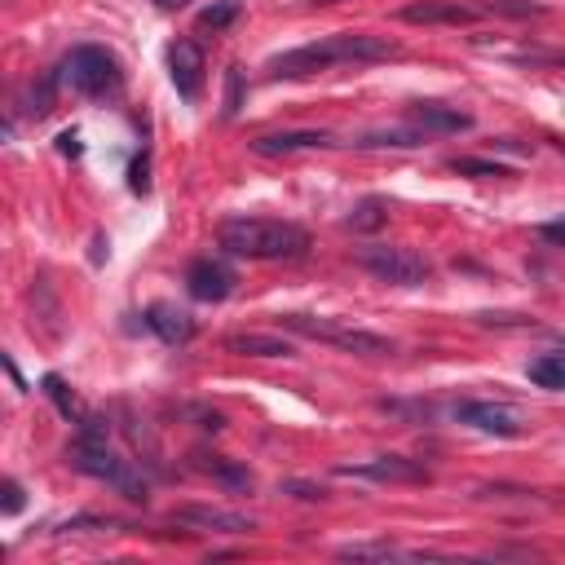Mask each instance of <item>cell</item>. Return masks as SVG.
<instances>
[{
    "label": "cell",
    "mask_w": 565,
    "mask_h": 565,
    "mask_svg": "<svg viewBox=\"0 0 565 565\" xmlns=\"http://www.w3.org/2000/svg\"><path fill=\"white\" fill-rule=\"evenodd\" d=\"M397 53H402L397 40L366 35V31H340V35H327V40L274 53L265 62V75L269 79H305V75H318L327 66H366V62H388Z\"/></svg>",
    "instance_id": "obj_1"
},
{
    "label": "cell",
    "mask_w": 565,
    "mask_h": 565,
    "mask_svg": "<svg viewBox=\"0 0 565 565\" xmlns=\"http://www.w3.org/2000/svg\"><path fill=\"white\" fill-rule=\"evenodd\" d=\"M216 243L230 256H247V260H296L309 252L305 225L278 216H225L216 225Z\"/></svg>",
    "instance_id": "obj_2"
},
{
    "label": "cell",
    "mask_w": 565,
    "mask_h": 565,
    "mask_svg": "<svg viewBox=\"0 0 565 565\" xmlns=\"http://www.w3.org/2000/svg\"><path fill=\"white\" fill-rule=\"evenodd\" d=\"M66 463H71L75 472H84V477H97V481L115 486L128 503H146V499H150V481L137 472L132 459L115 455V450L106 446V437H79V433H75V441L66 446Z\"/></svg>",
    "instance_id": "obj_3"
},
{
    "label": "cell",
    "mask_w": 565,
    "mask_h": 565,
    "mask_svg": "<svg viewBox=\"0 0 565 565\" xmlns=\"http://www.w3.org/2000/svg\"><path fill=\"white\" fill-rule=\"evenodd\" d=\"M57 84H66L71 93L97 102V97H115L119 93L124 71H119V62H115L110 49H102V44H75L62 57V66H57Z\"/></svg>",
    "instance_id": "obj_4"
},
{
    "label": "cell",
    "mask_w": 565,
    "mask_h": 565,
    "mask_svg": "<svg viewBox=\"0 0 565 565\" xmlns=\"http://www.w3.org/2000/svg\"><path fill=\"white\" fill-rule=\"evenodd\" d=\"M278 327L296 331V335H309V340H322V344H335V349H349L358 358H388L393 353V340L388 335H375L366 327H353V322H340V318H313V313H282Z\"/></svg>",
    "instance_id": "obj_5"
},
{
    "label": "cell",
    "mask_w": 565,
    "mask_h": 565,
    "mask_svg": "<svg viewBox=\"0 0 565 565\" xmlns=\"http://www.w3.org/2000/svg\"><path fill=\"white\" fill-rule=\"evenodd\" d=\"M358 265L366 274H375L380 282H393V287H424L433 278V265L415 247H397V243H366V247H358Z\"/></svg>",
    "instance_id": "obj_6"
},
{
    "label": "cell",
    "mask_w": 565,
    "mask_h": 565,
    "mask_svg": "<svg viewBox=\"0 0 565 565\" xmlns=\"http://www.w3.org/2000/svg\"><path fill=\"white\" fill-rule=\"evenodd\" d=\"M234 282H238V274L221 256H199V260L185 265V291L203 305H221L234 291Z\"/></svg>",
    "instance_id": "obj_7"
},
{
    "label": "cell",
    "mask_w": 565,
    "mask_h": 565,
    "mask_svg": "<svg viewBox=\"0 0 565 565\" xmlns=\"http://www.w3.org/2000/svg\"><path fill=\"white\" fill-rule=\"evenodd\" d=\"M455 419L468 424V428H477V433H486V437H521V433H525V419H521L512 406H503V402H481V397L459 402V406H455Z\"/></svg>",
    "instance_id": "obj_8"
},
{
    "label": "cell",
    "mask_w": 565,
    "mask_h": 565,
    "mask_svg": "<svg viewBox=\"0 0 565 565\" xmlns=\"http://www.w3.org/2000/svg\"><path fill=\"white\" fill-rule=\"evenodd\" d=\"M340 472L366 477V481H388V486H424L428 481V468L419 459H406V455H375L366 463H344Z\"/></svg>",
    "instance_id": "obj_9"
},
{
    "label": "cell",
    "mask_w": 565,
    "mask_h": 565,
    "mask_svg": "<svg viewBox=\"0 0 565 565\" xmlns=\"http://www.w3.org/2000/svg\"><path fill=\"white\" fill-rule=\"evenodd\" d=\"M203 71H207V62H203V49L194 40H172L168 44V79H172L177 97L194 102L203 93Z\"/></svg>",
    "instance_id": "obj_10"
},
{
    "label": "cell",
    "mask_w": 565,
    "mask_h": 565,
    "mask_svg": "<svg viewBox=\"0 0 565 565\" xmlns=\"http://www.w3.org/2000/svg\"><path fill=\"white\" fill-rule=\"evenodd\" d=\"M402 22L411 26H463L481 18V4H459V0H415L397 9Z\"/></svg>",
    "instance_id": "obj_11"
},
{
    "label": "cell",
    "mask_w": 565,
    "mask_h": 565,
    "mask_svg": "<svg viewBox=\"0 0 565 565\" xmlns=\"http://www.w3.org/2000/svg\"><path fill=\"white\" fill-rule=\"evenodd\" d=\"M172 521L194 525V530H216V534H247V530H256L252 516L230 512V508H212V503H181V508H172Z\"/></svg>",
    "instance_id": "obj_12"
},
{
    "label": "cell",
    "mask_w": 565,
    "mask_h": 565,
    "mask_svg": "<svg viewBox=\"0 0 565 565\" xmlns=\"http://www.w3.org/2000/svg\"><path fill=\"white\" fill-rule=\"evenodd\" d=\"M406 119H411L415 128H424V132H468V128H472V115H468V110L446 106V102H433V97L411 102V106H406Z\"/></svg>",
    "instance_id": "obj_13"
},
{
    "label": "cell",
    "mask_w": 565,
    "mask_h": 565,
    "mask_svg": "<svg viewBox=\"0 0 565 565\" xmlns=\"http://www.w3.org/2000/svg\"><path fill=\"white\" fill-rule=\"evenodd\" d=\"M318 146H331V132H322V128H287V132H260L252 141L256 154H291V150H318Z\"/></svg>",
    "instance_id": "obj_14"
},
{
    "label": "cell",
    "mask_w": 565,
    "mask_h": 565,
    "mask_svg": "<svg viewBox=\"0 0 565 565\" xmlns=\"http://www.w3.org/2000/svg\"><path fill=\"white\" fill-rule=\"evenodd\" d=\"M194 468L203 477H212L216 486H225L230 494H252V486H256V477L238 459H225V455H194Z\"/></svg>",
    "instance_id": "obj_15"
},
{
    "label": "cell",
    "mask_w": 565,
    "mask_h": 565,
    "mask_svg": "<svg viewBox=\"0 0 565 565\" xmlns=\"http://www.w3.org/2000/svg\"><path fill=\"white\" fill-rule=\"evenodd\" d=\"M146 327L163 340V344H185L190 335H194V318L185 313V309H177V305H150L146 309Z\"/></svg>",
    "instance_id": "obj_16"
},
{
    "label": "cell",
    "mask_w": 565,
    "mask_h": 565,
    "mask_svg": "<svg viewBox=\"0 0 565 565\" xmlns=\"http://www.w3.org/2000/svg\"><path fill=\"white\" fill-rule=\"evenodd\" d=\"M225 349L230 353H247V358H291L296 353L291 340L265 335V331H234V335H225Z\"/></svg>",
    "instance_id": "obj_17"
},
{
    "label": "cell",
    "mask_w": 565,
    "mask_h": 565,
    "mask_svg": "<svg viewBox=\"0 0 565 565\" xmlns=\"http://www.w3.org/2000/svg\"><path fill=\"white\" fill-rule=\"evenodd\" d=\"M424 128H375V132H362L353 146H362V150H415V146H424Z\"/></svg>",
    "instance_id": "obj_18"
},
{
    "label": "cell",
    "mask_w": 565,
    "mask_h": 565,
    "mask_svg": "<svg viewBox=\"0 0 565 565\" xmlns=\"http://www.w3.org/2000/svg\"><path fill=\"white\" fill-rule=\"evenodd\" d=\"M525 375L539 384V388H552V393H565V353H543V358H530Z\"/></svg>",
    "instance_id": "obj_19"
},
{
    "label": "cell",
    "mask_w": 565,
    "mask_h": 565,
    "mask_svg": "<svg viewBox=\"0 0 565 565\" xmlns=\"http://www.w3.org/2000/svg\"><path fill=\"white\" fill-rule=\"evenodd\" d=\"M40 384H44V393H49V402H53V406H57V411H62L66 419H75V424H79V419L88 415V411L79 406V397L71 393V384H66L62 375H53V371H49V375H44Z\"/></svg>",
    "instance_id": "obj_20"
},
{
    "label": "cell",
    "mask_w": 565,
    "mask_h": 565,
    "mask_svg": "<svg viewBox=\"0 0 565 565\" xmlns=\"http://www.w3.org/2000/svg\"><path fill=\"white\" fill-rule=\"evenodd\" d=\"M384 221H388V203L371 194V199H362V203H358V207L349 212V221H344V225H349V230H362V234H366V230H380Z\"/></svg>",
    "instance_id": "obj_21"
},
{
    "label": "cell",
    "mask_w": 565,
    "mask_h": 565,
    "mask_svg": "<svg viewBox=\"0 0 565 565\" xmlns=\"http://www.w3.org/2000/svg\"><path fill=\"white\" fill-rule=\"evenodd\" d=\"M238 13H243L238 0H212L207 9H199V26H203V31H225Z\"/></svg>",
    "instance_id": "obj_22"
},
{
    "label": "cell",
    "mask_w": 565,
    "mask_h": 565,
    "mask_svg": "<svg viewBox=\"0 0 565 565\" xmlns=\"http://www.w3.org/2000/svg\"><path fill=\"white\" fill-rule=\"evenodd\" d=\"M481 13H508V18H539L543 9L539 4H525V0H486Z\"/></svg>",
    "instance_id": "obj_23"
},
{
    "label": "cell",
    "mask_w": 565,
    "mask_h": 565,
    "mask_svg": "<svg viewBox=\"0 0 565 565\" xmlns=\"http://www.w3.org/2000/svg\"><path fill=\"white\" fill-rule=\"evenodd\" d=\"M450 168L463 172V177H481V181H486V177H508V172H503L499 163H490V159H450Z\"/></svg>",
    "instance_id": "obj_24"
},
{
    "label": "cell",
    "mask_w": 565,
    "mask_h": 565,
    "mask_svg": "<svg viewBox=\"0 0 565 565\" xmlns=\"http://www.w3.org/2000/svg\"><path fill=\"white\" fill-rule=\"evenodd\" d=\"M282 490H287V494H296V499H305V503L327 499V490H322V486H313V481H282Z\"/></svg>",
    "instance_id": "obj_25"
},
{
    "label": "cell",
    "mask_w": 565,
    "mask_h": 565,
    "mask_svg": "<svg viewBox=\"0 0 565 565\" xmlns=\"http://www.w3.org/2000/svg\"><path fill=\"white\" fill-rule=\"evenodd\" d=\"M0 490H4V512H9V516H13V512H22V486H18L13 477H4V486H0Z\"/></svg>",
    "instance_id": "obj_26"
},
{
    "label": "cell",
    "mask_w": 565,
    "mask_h": 565,
    "mask_svg": "<svg viewBox=\"0 0 565 565\" xmlns=\"http://www.w3.org/2000/svg\"><path fill=\"white\" fill-rule=\"evenodd\" d=\"M539 238H547V243L565 247V216H556V221H543V225H539Z\"/></svg>",
    "instance_id": "obj_27"
},
{
    "label": "cell",
    "mask_w": 565,
    "mask_h": 565,
    "mask_svg": "<svg viewBox=\"0 0 565 565\" xmlns=\"http://www.w3.org/2000/svg\"><path fill=\"white\" fill-rule=\"evenodd\" d=\"M238 110V71H230V93H225V115Z\"/></svg>",
    "instance_id": "obj_28"
},
{
    "label": "cell",
    "mask_w": 565,
    "mask_h": 565,
    "mask_svg": "<svg viewBox=\"0 0 565 565\" xmlns=\"http://www.w3.org/2000/svg\"><path fill=\"white\" fill-rule=\"evenodd\" d=\"M57 150H62V154H79V132H62V137H57Z\"/></svg>",
    "instance_id": "obj_29"
},
{
    "label": "cell",
    "mask_w": 565,
    "mask_h": 565,
    "mask_svg": "<svg viewBox=\"0 0 565 565\" xmlns=\"http://www.w3.org/2000/svg\"><path fill=\"white\" fill-rule=\"evenodd\" d=\"M154 4H159V9H168V13H172V9H185V0H154Z\"/></svg>",
    "instance_id": "obj_30"
}]
</instances>
